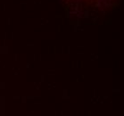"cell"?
Segmentation results:
<instances>
[{"instance_id": "6da1fadb", "label": "cell", "mask_w": 124, "mask_h": 116, "mask_svg": "<svg viewBox=\"0 0 124 116\" xmlns=\"http://www.w3.org/2000/svg\"><path fill=\"white\" fill-rule=\"evenodd\" d=\"M70 1L89 7L102 8V7H106L109 5V2H111L112 0H70Z\"/></svg>"}]
</instances>
